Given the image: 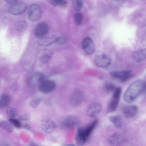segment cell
I'll return each mask as SVG.
<instances>
[{
  "mask_svg": "<svg viewBox=\"0 0 146 146\" xmlns=\"http://www.w3.org/2000/svg\"><path fill=\"white\" fill-rule=\"evenodd\" d=\"M17 88V86L16 84H13L12 87V89L13 90H16Z\"/></svg>",
  "mask_w": 146,
  "mask_h": 146,
  "instance_id": "obj_38",
  "label": "cell"
},
{
  "mask_svg": "<svg viewBox=\"0 0 146 146\" xmlns=\"http://www.w3.org/2000/svg\"><path fill=\"white\" fill-rule=\"evenodd\" d=\"M138 107L136 105H131L124 107L122 111L125 116L128 118L134 117L138 111Z\"/></svg>",
  "mask_w": 146,
  "mask_h": 146,
  "instance_id": "obj_15",
  "label": "cell"
},
{
  "mask_svg": "<svg viewBox=\"0 0 146 146\" xmlns=\"http://www.w3.org/2000/svg\"><path fill=\"white\" fill-rule=\"evenodd\" d=\"M66 38L64 36H62L58 38L56 42L59 44H63L66 43Z\"/></svg>",
  "mask_w": 146,
  "mask_h": 146,
  "instance_id": "obj_34",
  "label": "cell"
},
{
  "mask_svg": "<svg viewBox=\"0 0 146 146\" xmlns=\"http://www.w3.org/2000/svg\"><path fill=\"white\" fill-rule=\"evenodd\" d=\"M134 59L137 62H141L146 58V50L141 49L135 52L133 54Z\"/></svg>",
  "mask_w": 146,
  "mask_h": 146,
  "instance_id": "obj_19",
  "label": "cell"
},
{
  "mask_svg": "<svg viewBox=\"0 0 146 146\" xmlns=\"http://www.w3.org/2000/svg\"><path fill=\"white\" fill-rule=\"evenodd\" d=\"M0 146H11V145L9 143L7 142H5L2 143Z\"/></svg>",
  "mask_w": 146,
  "mask_h": 146,
  "instance_id": "obj_36",
  "label": "cell"
},
{
  "mask_svg": "<svg viewBox=\"0 0 146 146\" xmlns=\"http://www.w3.org/2000/svg\"><path fill=\"white\" fill-rule=\"evenodd\" d=\"M123 138L122 135L119 132L112 133L108 139V143L113 146H119L123 143Z\"/></svg>",
  "mask_w": 146,
  "mask_h": 146,
  "instance_id": "obj_13",
  "label": "cell"
},
{
  "mask_svg": "<svg viewBox=\"0 0 146 146\" xmlns=\"http://www.w3.org/2000/svg\"><path fill=\"white\" fill-rule=\"evenodd\" d=\"M0 127L9 133L12 132L14 129V126L10 122L6 121L0 122Z\"/></svg>",
  "mask_w": 146,
  "mask_h": 146,
  "instance_id": "obj_23",
  "label": "cell"
},
{
  "mask_svg": "<svg viewBox=\"0 0 146 146\" xmlns=\"http://www.w3.org/2000/svg\"><path fill=\"white\" fill-rule=\"evenodd\" d=\"M83 1L80 0H75L72 1V5L74 9L76 11H80L83 5Z\"/></svg>",
  "mask_w": 146,
  "mask_h": 146,
  "instance_id": "obj_26",
  "label": "cell"
},
{
  "mask_svg": "<svg viewBox=\"0 0 146 146\" xmlns=\"http://www.w3.org/2000/svg\"><path fill=\"white\" fill-rule=\"evenodd\" d=\"M6 113L10 118H15L18 114L17 110L12 107H8L6 109Z\"/></svg>",
  "mask_w": 146,
  "mask_h": 146,
  "instance_id": "obj_25",
  "label": "cell"
},
{
  "mask_svg": "<svg viewBox=\"0 0 146 146\" xmlns=\"http://www.w3.org/2000/svg\"><path fill=\"white\" fill-rule=\"evenodd\" d=\"M75 139L76 144L79 146L84 145L87 140L84 132L83 127H80L78 129Z\"/></svg>",
  "mask_w": 146,
  "mask_h": 146,
  "instance_id": "obj_16",
  "label": "cell"
},
{
  "mask_svg": "<svg viewBox=\"0 0 146 146\" xmlns=\"http://www.w3.org/2000/svg\"><path fill=\"white\" fill-rule=\"evenodd\" d=\"M49 1L54 6H56L58 5L64 6L66 3V2L65 1L62 0H50Z\"/></svg>",
  "mask_w": 146,
  "mask_h": 146,
  "instance_id": "obj_29",
  "label": "cell"
},
{
  "mask_svg": "<svg viewBox=\"0 0 146 146\" xmlns=\"http://www.w3.org/2000/svg\"><path fill=\"white\" fill-rule=\"evenodd\" d=\"M130 70L123 71H111L109 73L110 76L113 78L119 79L123 82H125L131 78L133 76Z\"/></svg>",
  "mask_w": 146,
  "mask_h": 146,
  "instance_id": "obj_4",
  "label": "cell"
},
{
  "mask_svg": "<svg viewBox=\"0 0 146 146\" xmlns=\"http://www.w3.org/2000/svg\"><path fill=\"white\" fill-rule=\"evenodd\" d=\"M48 29V25L45 23L41 22L38 23L34 30L35 36L39 38H43L47 33Z\"/></svg>",
  "mask_w": 146,
  "mask_h": 146,
  "instance_id": "obj_11",
  "label": "cell"
},
{
  "mask_svg": "<svg viewBox=\"0 0 146 146\" xmlns=\"http://www.w3.org/2000/svg\"><path fill=\"white\" fill-rule=\"evenodd\" d=\"M63 146H76L75 145L71 144H66L64 145Z\"/></svg>",
  "mask_w": 146,
  "mask_h": 146,
  "instance_id": "obj_39",
  "label": "cell"
},
{
  "mask_svg": "<svg viewBox=\"0 0 146 146\" xmlns=\"http://www.w3.org/2000/svg\"><path fill=\"white\" fill-rule=\"evenodd\" d=\"M51 56L50 54L47 53L44 54L40 57V61L44 63L48 62L50 60Z\"/></svg>",
  "mask_w": 146,
  "mask_h": 146,
  "instance_id": "obj_30",
  "label": "cell"
},
{
  "mask_svg": "<svg viewBox=\"0 0 146 146\" xmlns=\"http://www.w3.org/2000/svg\"><path fill=\"white\" fill-rule=\"evenodd\" d=\"M41 128L45 133H50L55 130L56 127L54 121L49 118L43 119L41 122Z\"/></svg>",
  "mask_w": 146,
  "mask_h": 146,
  "instance_id": "obj_6",
  "label": "cell"
},
{
  "mask_svg": "<svg viewBox=\"0 0 146 146\" xmlns=\"http://www.w3.org/2000/svg\"><path fill=\"white\" fill-rule=\"evenodd\" d=\"M80 123V120L78 117L73 115H70L63 120L61 125L64 128L69 129L78 126Z\"/></svg>",
  "mask_w": 146,
  "mask_h": 146,
  "instance_id": "obj_5",
  "label": "cell"
},
{
  "mask_svg": "<svg viewBox=\"0 0 146 146\" xmlns=\"http://www.w3.org/2000/svg\"><path fill=\"white\" fill-rule=\"evenodd\" d=\"M115 86L112 84L106 83L105 86V90L107 92L114 91L115 88Z\"/></svg>",
  "mask_w": 146,
  "mask_h": 146,
  "instance_id": "obj_32",
  "label": "cell"
},
{
  "mask_svg": "<svg viewBox=\"0 0 146 146\" xmlns=\"http://www.w3.org/2000/svg\"><path fill=\"white\" fill-rule=\"evenodd\" d=\"M18 118L19 119L21 120H28L30 119L31 118V115L29 113H25L20 115L18 116Z\"/></svg>",
  "mask_w": 146,
  "mask_h": 146,
  "instance_id": "obj_33",
  "label": "cell"
},
{
  "mask_svg": "<svg viewBox=\"0 0 146 146\" xmlns=\"http://www.w3.org/2000/svg\"><path fill=\"white\" fill-rule=\"evenodd\" d=\"M28 14V18L31 21H37L40 19L42 14L41 7L37 3L32 4L29 8Z\"/></svg>",
  "mask_w": 146,
  "mask_h": 146,
  "instance_id": "obj_2",
  "label": "cell"
},
{
  "mask_svg": "<svg viewBox=\"0 0 146 146\" xmlns=\"http://www.w3.org/2000/svg\"><path fill=\"white\" fill-rule=\"evenodd\" d=\"M42 100L41 98H34L29 102V105L33 108H35L40 103Z\"/></svg>",
  "mask_w": 146,
  "mask_h": 146,
  "instance_id": "obj_28",
  "label": "cell"
},
{
  "mask_svg": "<svg viewBox=\"0 0 146 146\" xmlns=\"http://www.w3.org/2000/svg\"><path fill=\"white\" fill-rule=\"evenodd\" d=\"M44 76L43 73L37 72L34 74L30 78L29 84L31 86L35 87L38 86L44 80Z\"/></svg>",
  "mask_w": 146,
  "mask_h": 146,
  "instance_id": "obj_14",
  "label": "cell"
},
{
  "mask_svg": "<svg viewBox=\"0 0 146 146\" xmlns=\"http://www.w3.org/2000/svg\"><path fill=\"white\" fill-rule=\"evenodd\" d=\"M94 60L95 63L97 66L103 68L109 67L111 62V58L104 54H100L96 56Z\"/></svg>",
  "mask_w": 146,
  "mask_h": 146,
  "instance_id": "obj_7",
  "label": "cell"
},
{
  "mask_svg": "<svg viewBox=\"0 0 146 146\" xmlns=\"http://www.w3.org/2000/svg\"><path fill=\"white\" fill-rule=\"evenodd\" d=\"M27 4L23 1L17 2L10 6L8 11L10 14L14 15H19L24 13L27 8Z\"/></svg>",
  "mask_w": 146,
  "mask_h": 146,
  "instance_id": "obj_3",
  "label": "cell"
},
{
  "mask_svg": "<svg viewBox=\"0 0 146 146\" xmlns=\"http://www.w3.org/2000/svg\"><path fill=\"white\" fill-rule=\"evenodd\" d=\"M5 1L8 4H11L12 3H15L16 2H17L18 1L16 0H5Z\"/></svg>",
  "mask_w": 146,
  "mask_h": 146,
  "instance_id": "obj_35",
  "label": "cell"
},
{
  "mask_svg": "<svg viewBox=\"0 0 146 146\" xmlns=\"http://www.w3.org/2000/svg\"><path fill=\"white\" fill-rule=\"evenodd\" d=\"M121 92V88L117 87L113 91V94L111 100L117 102L119 103Z\"/></svg>",
  "mask_w": 146,
  "mask_h": 146,
  "instance_id": "obj_24",
  "label": "cell"
},
{
  "mask_svg": "<svg viewBox=\"0 0 146 146\" xmlns=\"http://www.w3.org/2000/svg\"><path fill=\"white\" fill-rule=\"evenodd\" d=\"M58 38L54 35L44 37L40 38L38 40L39 45L42 46H47L54 42H56Z\"/></svg>",
  "mask_w": 146,
  "mask_h": 146,
  "instance_id": "obj_17",
  "label": "cell"
},
{
  "mask_svg": "<svg viewBox=\"0 0 146 146\" xmlns=\"http://www.w3.org/2000/svg\"><path fill=\"white\" fill-rule=\"evenodd\" d=\"M83 50L87 54L91 55L94 52L95 45L93 41L90 37H87L84 39L82 42Z\"/></svg>",
  "mask_w": 146,
  "mask_h": 146,
  "instance_id": "obj_9",
  "label": "cell"
},
{
  "mask_svg": "<svg viewBox=\"0 0 146 146\" xmlns=\"http://www.w3.org/2000/svg\"><path fill=\"white\" fill-rule=\"evenodd\" d=\"M102 109L101 104L98 103H94L90 105L86 110V113L89 117L93 118L97 116Z\"/></svg>",
  "mask_w": 146,
  "mask_h": 146,
  "instance_id": "obj_8",
  "label": "cell"
},
{
  "mask_svg": "<svg viewBox=\"0 0 146 146\" xmlns=\"http://www.w3.org/2000/svg\"><path fill=\"white\" fill-rule=\"evenodd\" d=\"M98 122V119H95L87 126L83 127L84 132L87 140L97 125Z\"/></svg>",
  "mask_w": 146,
  "mask_h": 146,
  "instance_id": "obj_18",
  "label": "cell"
},
{
  "mask_svg": "<svg viewBox=\"0 0 146 146\" xmlns=\"http://www.w3.org/2000/svg\"><path fill=\"white\" fill-rule=\"evenodd\" d=\"M9 121L15 127L18 128L21 127V123L17 119L14 118H9Z\"/></svg>",
  "mask_w": 146,
  "mask_h": 146,
  "instance_id": "obj_31",
  "label": "cell"
},
{
  "mask_svg": "<svg viewBox=\"0 0 146 146\" xmlns=\"http://www.w3.org/2000/svg\"><path fill=\"white\" fill-rule=\"evenodd\" d=\"M83 15L80 13H76L74 15V19L75 23L77 25H80L83 20Z\"/></svg>",
  "mask_w": 146,
  "mask_h": 146,
  "instance_id": "obj_27",
  "label": "cell"
},
{
  "mask_svg": "<svg viewBox=\"0 0 146 146\" xmlns=\"http://www.w3.org/2000/svg\"><path fill=\"white\" fill-rule=\"evenodd\" d=\"M143 91H144L145 94H146V80L145 81H144Z\"/></svg>",
  "mask_w": 146,
  "mask_h": 146,
  "instance_id": "obj_37",
  "label": "cell"
},
{
  "mask_svg": "<svg viewBox=\"0 0 146 146\" xmlns=\"http://www.w3.org/2000/svg\"><path fill=\"white\" fill-rule=\"evenodd\" d=\"M144 81L139 79L132 83L125 92L124 100L127 103H131L135 101L143 91Z\"/></svg>",
  "mask_w": 146,
  "mask_h": 146,
  "instance_id": "obj_1",
  "label": "cell"
},
{
  "mask_svg": "<svg viewBox=\"0 0 146 146\" xmlns=\"http://www.w3.org/2000/svg\"><path fill=\"white\" fill-rule=\"evenodd\" d=\"M84 99V95L80 91L76 90L71 95L70 98V104L73 106H77L81 104Z\"/></svg>",
  "mask_w": 146,
  "mask_h": 146,
  "instance_id": "obj_10",
  "label": "cell"
},
{
  "mask_svg": "<svg viewBox=\"0 0 146 146\" xmlns=\"http://www.w3.org/2000/svg\"><path fill=\"white\" fill-rule=\"evenodd\" d=\"M110 121L113 125L116 127L121 128L123 125V121L120 116L116 115L111 116Z\"/></svg>",
  "mask_w": 146,
  "mask_h": 146,
  "instance_id": "obj_20",
  "label": "cell"
},
{
  "mask_svg": "<svg viewBox=\"0 0 146 146\" xmlns=\"http://www.w3.org/2000/svg\"><path fill=\"white\" fill-rule=\"evenodd\" d=\"M15 27L16 29L18 31H24L27 30L28 24L25 21L20 20L15 23Z\"/></svg>",
  "mask_w": 146,
  "mask_h": 146,
  "instance_id": "obj_22",
  "label": "cell"
},
{
  "mask_svg": "<svg viewBox=\"0 0 146 146\" xmlns=\"http://www.w3.org/2000/svg\"><path fill=\"white\" fill-rule=\"evenodd\" d=\"M29 146H40L38 145L35 143H32L30 144Z\"/></svg>",
  "mask_w": 146,
  "mask_h": 146,
  "instance_id": "obj_40",
  "label": "cell"
},
{
  "mask_svg": "<svg viewBox=\"0 0 146 146\" xmlns=\"http://www.w3.org/2000/svg\"><path fill=\"white\" fill-rule=\"evenodd\" d=\"M55 87V82L51 80H44L39 86L40 91L45 93L52 92L54 90Z\"/></svg>",
  "mask_w": 146,
  "mask_h": 146,
  "instance_id": "obj_12",
  "label": "cell"
},
{
  "mask_svg": "<svg viewBox=\"0 0 146 146\" xmlns=\"http://www.w3.org/2000/svg\"><path fill=\"white\" fill-rule=\"evenodd\" d=\"M11 101L10 96L7 94H4L2 95L0 99V108H4L7 106Z\"/></svg>",
  "mask_w": 146,
  "mask_h": 146,
  "instance_id": "obj_21",
  "label": "cell"
}]
</instances>
